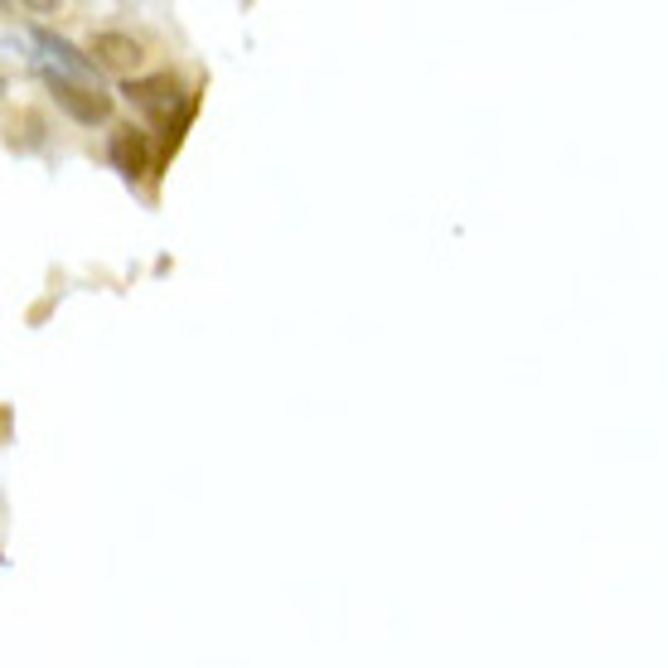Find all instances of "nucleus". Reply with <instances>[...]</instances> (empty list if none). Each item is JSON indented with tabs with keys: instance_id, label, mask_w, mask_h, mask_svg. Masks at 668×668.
Segmentation results:
<instances>
[]
</instances>
